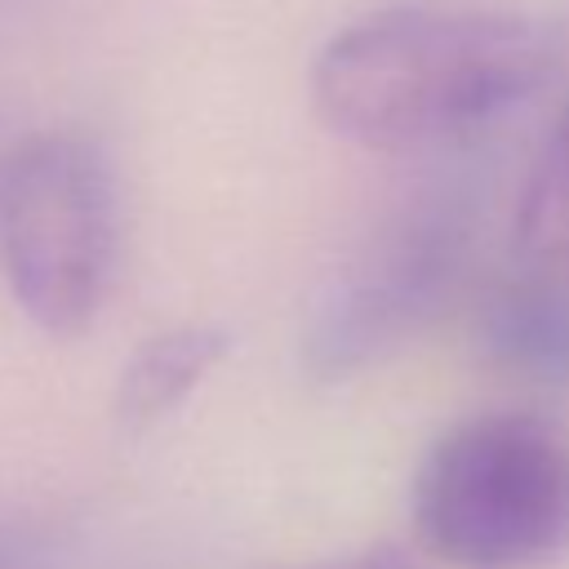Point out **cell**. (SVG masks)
<instances>
[{"label": "cell", "instance_id": "obj_1", "mask_svg": "<svg viewBox=\"0 0 569 569\" xmlns=\"http://www.w3.org/2000/svg\"><path fill=\"white\" fill-rule=\"evenodd\" d=\"M556 67L551 31L476 0H396L338 27L311 58L316 116L369 151L462 142L529 102Z\"/></svg>", "mask_w": 569, "mask_h": 569}, {"label": "cell", "instance_id": "obj_6", "mask_svg": "<svg viewBox=\"0 0 569 569\" xmlns=\"http://www.w3.org/2000/svg\"><path fill=\"white\" fill-rule=\"evenodd\" d=\"M227 347L231 333L218 325H173L138 342L116 378V396H111L116 427L138 436L164 422L209 378V369L227 356Z\"/></svg>", "mask_w": 569, "mask_h": 569}, {"label": "cell", "instance_id": "obj_2", "mask_svg": "<svg viewBox=\"0 0 569 569\" xmlns=\"http://www.w3.org/2000/svg\"><path fill=\"white\" fill-rule=\"evenodd\" d=\"M418 538L458 569H542L569 551V431L542 413H476L413 476Z\"/></svg>", "mask_w": 569, "mask_h": 569}, {"label": "cell", "instance_id": "obj_8", "mask_svg": "<svg viewBox=\"0 0 569 569\" xmlns=\"http://www.w3.org/2000/svg\"><path fill=\"white\" fill-rule=\"evenodd\" d=\"M316 569H418L409 556H400L396 547H373V551H360L351 560H333V565H316Z\"/></svg>", "mask_w": 569, "mask_h": 569}, {"label": "cell", "instance_id": "obj_7", "mask_svg": "<svg viewBox=\"0 0 569 569\" xmlns=\"http://www.w3.org/2000/svg\"><path fill=\"white\" fill-rule=\"evenodd\" d=\"M516 244L525 262L569 267V98L525 173L516 200Z\"/></svg>", "mask_w": 569, "mask_h": 569}, {"label": "cell", "instance_id": "obj_4", "mask_svg": "<svg viewBox=\"0 0 569 569\" xmlns=\"http://www.w3.org/2000/svg\"><path fill=\"white\" fill-rule=\"evenodd\" d=\"M476 213L458 191L418 196L387 213L316 289L302 320V369L347 382L413 342L458 293Z\"/></svg>", "mask_w": 569, "mask_h": 569}, {"label": "cell", "instance_id": "obj_5", "mask_svg": "<svg viewBox=\"0 0 569 569\" xmlns=\"http://www.w3.org/2000/svg\"><path fill=\"white\" fill-rule=\"evenodd\" d=\"M476 338L502 373L569 391V267L525 262L493 280L476 311Z\"/></svg>", "mask_w": 569, "mask_h": 569}, {"label": "cell", "instance_id": "obj_3", "mask_svg": "<svg viewBox=\"0 0 569 569\" xmlns=\"http://www.w3.org/2000/svg\"><path fill=\"white\" fill-rule=\"evenodd\" d=\"M120 187L111 156L76 129H40L0 156V276L22 316L84 333L120 267Z\"/></svg>", "mask_w": 569, "mask_h": 569}]
</instances>
